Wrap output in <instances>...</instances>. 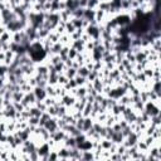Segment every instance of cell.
I'll return each mask as SVG.
<instances>
[{"label":"cell","mask_w":161,"mask_h":161,"mask_svg":"<svg viewBox=\"0 0 161 161\" xmlns=\"http://www.w3.org/2000/svg\"><path fill=\"white\" fill-rule=\"evenodd\" d=\"M33 93L37 98V101H43L45 97H47V92H45V88H42V87H38L35 86L33 88Z\"/></svg>","instance_id":"6da1fadb"},{"label":"cell","mask_w":161,"mask_h":161,"mask_svg":"<svg viewBox=\"0 0 161 161\" xmlns=\"http://www.w3.org/2000/svg\"><path fill=\"white\" fill-rule=\"evenodd\" d=\"M125 140V137L122 136V133H121V131L120 132H113V135L111 136V141L113 142V143H116V145H120V143H122V141Z\"/></svg>","instance_id":"7a4b0ae2"},{"label":"cell","mask_w":161,"mask_h":161,"mask_svg":"<svg viewBox=\"0 0 161 161\" xmlns=\"http://www.w3.org/2000/svg\"><path fill=\"white\" fill-rule=\"evenodd\" d=\"M93 122H95V120L91 118L89 116H88V117H84V121H83V127H82V132L88 131V130L93 126Z\"/></svg>","instance_id":"3957f363"},{"label":"cell","mask_w":161,"mask_h":161,"mask_svg":"<svg viewBox=\"0 0 161 161\" xmlns=\"http://www.w3.org/2000/svg\"><path fill=\"white\" fill-rule=\"evenodd\" d=\"M25 93L22 91H17V92H13V96H11V101L13 102H20L23 100Z\"/></svg>","instance_id":"277c9868"},{"label":"cell","mask_w":161,"mask_h":161,"mask_svg":"<svg viewBox=\"0 0 161 161\" xmlns=\"http://www.w3.org/2000/svg\"><path fill=\"white\" fill-rule=\"evenodd\" d=\"M100 143H101V146H102V150H108L113 142H112L110 139H106V137H103V139H101Z\"/></svg>","instance_id":"5b68a950"},{"label":"cell","mask_w":161,"mask_h":161,"mask_svg":"<svg viewBox=\"0 0 161 161\" xmlns=\"http://www.w3.org/2000/svg\"><path fill=\"white\" fill-rule=\"evenodd\" d=\"M64 30H65V33L67 34H72V33H74L76 32V26L72 24V22L71 20H68V22H67L65 23V28H64Z\"/></svg>","instance_id":"8992f818"},{"label":"cell","mask_w":161,"mask_h":161,"mask_svg":"<svg viewBox=\"0 0 161 161\" xmlns=\"http://www.w3.org/2000/svg\"><path fill=\"white\" fill-rule=\"evenodd\" d=\"M88 73H89V69L87 68L86 65H80L79 68L77 69V74H78V76H82V77H86V78H87Z\"/></svg>","instance_id":"52a82bcc"},{"label":"cell","mask_w":161,"mask_h":161,"mask_svg":"<svg viewBox=\"0 0 161 161\" xmlns=\"http://www.w3.org/2000/svg\"><path fill=\"white\" fill-rule=\"evenodd\" d=\"M68 80H69V78L67 77L64 73L58 74V84L59 86H65L67 83H68Z\"/></svg>","instance_id":"ba28073f"},{"label":"cell","mask_w":161,"mask_h":161,"mask_svg":"<svg viewBox=\"0 0 161 161\" xmlns=\"http://www.w3.org/2000/svg\"><path fill=\"white\" fill-rule=\"evenodd\" d=\"M64 74L68 77L69 79H72V78H74V77L77 76V69H76V68H72V67H69V68H67V69L64 71Z\"/></svg>","instance_id":"9c48e42d"},{"label":"cell","mask_w":161,"mask_h":161,"mask_svg":"<svg viewBox=\"0 0 161 161\" xmlns=\"http://www.w3.org/2000/svg\"><path fill=\"white\" fill-rule=\"evenodd\" d=\"M98 4H100L98 0H88V2H87V6H86V8L92 9V10H96V9L98 8Z\"/></svg>","instance_id":"30bf717a"},{"label":"cell","mask_w":161,"mask_h":161,"mask_svg":"<svg viewBox=\"0 0 161 161\" xmlns=\"http://www.w3.org/2000/svg\"><path fill=\"white\" fill-rule=\"evenodd\" d=\"M74 80H76V83H77V86H84L86 84V82H87V78L86 77H82V76H76L74 77Z\"/></svg>","instance_id":"8fae6325"},{"label":"cell","mask_w":161,"mask_h":161,"mask_svg":"<svg viewBox=\"0 0 161 161\" xmlns=\"http://www.w3.org/2000/svg\"><path fill=\"white\" fill-rule=\"evenodd\" d=\"M39 118L40 117H37V116H30L28 118V124L30 126H39Z\"/></svg>","instance_id":"7c38bea8"},{"label":"cell","mask_w":161,"mask_h":161,"mask_svg":"<svg viewBox=\"0 0 161 161\" xmlns=\"http://www.w3.org/2000/svg\"><path fill=\"white\" fill-rule=\"evenodd\" d=\"M35 106H37L42 112H45V111H47V104H45L43 101H37V102H35Z\"/></svg>","instance_id":"4fadbf2b"},{"label":"cell","mask_w":161,"mask_h":161,"mask_svg":"<svg viewBox=\"0 0 161 161\" xmlns=\"http://www.w3.org/2000/svg\"><path fill=\"white\" fill-rule=\"evenodd\" d=\"M77 54H78V52L74 49V48H69V50H68V58H71V59H76V57H77Z\"/></svg>","instance_id":"5bb4252c"},{"label":"cell","mask_w":161,"mask_h":161,"mask_svg":"<svg viewBox=\"0 0 161 161\" xmlns=\"http://www.w3.org/2000/svg\"><path fill=\"white\" fill-rule=\"evenodd\" d=\"M4 32H6V26L2 24V25H0V35H2Z\"/></svg>","instance_id":"9a60e30c"}]
</instances>
